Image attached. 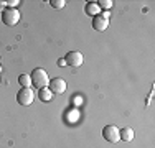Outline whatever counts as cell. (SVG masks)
<instances>
[{
  "instance_id": "obj_15",
  "label": "cell",
  "mask_w": 155,
  "mask_h": 148,
  "mask_svg": "<svg viewBox=\"0 0 155 148\" xmlns=\"http://www.w3.org/2000/svg\"><path fill=\"white\" fill-rule=\"evenodd\" d=\"M58 64H60V66H64V64H66V61H64V58H63V59H60V61H58Z\"/></svg>"
},
{
  "instance_id": "obj_7",
  "label": "cell",
  "mask_w": 155,
  "mask_h": 148,
  "mask_svg": "<svg viewBox=\"0 0 155 148\" xmlns=\"http://www.w3.org/2000/svg\"><path fill=\"white\" fill-rule=\"evenodd\" d=\"M64 61H66V64H69L71 68H79V66L83 64V54H81L79 51H69L64 56Z\"/></svg>"
},
{
  "instance_id": "obj_14",
  "label": "cell",
  "mask_w": 155,
  "mask_h": 148,
  "mask_svg": "<svg viewBox=\"0 0 155 148\" xmlns=\"http://www.w3.org/2000/svg\"><path fill=\"white\" fill-rule=\"evenodd\" d=\"M7 7H8V5H7V2L0 0V13H3V12H5V10H7Z\"/></svg>"
},
{
  "instance_id": "obj_4",
  "label": "cell",
  "mask_w": 155,
  "mask_h": 148,
  "mask_svg": "<svg viewBox=\"0 0 155 148\" xmlns=\"http://www.w3.org/2000/svg\"><path fill=\"white\" fill-rule=\"evenodd\" d=\"M109 17H110L109 12L96 15V17L93 18V28L97 30V31H106L107 27H109Z\"/></svg>"
},
{
  "instance_id": "obj_13",
  "label": "cell",
  "mask_w": 155,
  "mask_h": 148,
  "mask_svg": "<svg viewBox=\"0 0 155 148\" xmlns=\"http://www.w3.org/2000/svg\"><path fill=\"white\" fill-rule=\"evenodd\" d=\"M50 5L53 7V8H58V10H60V8H63V7L66 5V2H64V0H51Z\"/></svg>"
},
{
  "instance_id": "obj_11",
  "label": "cell",
  "mask_w": 155,
  "mask_h": 148,
  "mask_svg": "<svg viewBox=\"0 0 155 148\" xmlns=\"http://www.w3.org/2000/svg\"><path fill=\"white\" fill-rule=\"evenodd\" d=\"M18 82H20L21 87H30V86H31V77H30V74H20V76H18Z\"/></svg>"
},
{
  "instance_id": "obj_1",
  "label": "cell",
  "mask_w": 155,
  "mask_h": 148,
  "mask_svg": "<svg viewBox=\"0 0 155 148\" xmlns=\"http://www.w3.org/2000/svg\"><path fill=\"white\" fill-rule=\"evenodd\" d=\"M31 77V84L35 86L36 89H43V87H48V84H50V77H48L46 71L43 68H36L33 69V72L30 74Z\"/></svg>"
},
{
  "instance_id": "obj_5",
  "label": "cell",
  "mask_w": 155,
  "mask_h": 148,
  "mask_svg": "<svg viewBox=\"0 0 155 148\" xmlns=\"http://www.w3.org/2000/svg\"><path fill=\"white\" fill-rule=\"evenodd\" d=\"M102 137H104L107 142H110V143H117L120 140L119 128H117L116 125H106V127L102 128Z\"/></svg>"
},
{
  "instance_id": "obj_9",
  "label": "cell",
  "mask_w": 155,
  "mask_h": 148,
  "mask_svg": "<svg viewBox=\"0 0 155 148\" xmlns=\"http://www.w3.org/2000/svg\"><path fill=\"white\" fill-rule=\"evenodd\" d=\"M99 7H97V3L96 2H89V3H86V7H84V12H86L89 17H96V15H99Z\"/></svg>"
},
{
  "instance_id": "obj_6",
  "label": "cell",
  "mask_w": 155,
  "mask_h": 148,
  "mask_svg": "<svg viewBox=\"0 0 155 148\" xmlns=\"http://www.w3.org/2000/svg\"><path fill=\"white\" fill-rule=\"evenodd\" d=\"M66 87H68V84H66V81L61 79V77H54V79L50 81V84H48V89H50L51 94H54V95L63 94V92L66 91Z\"/></svg>"
},
{
  "instance_id": "obj_10",
  "label": "cell",
  "mask_w": 155,
  "mask_h": 148,
  "mask_svg": "<svg viewBox=\"0 0 155 148\" xmlns=\"http://www.w3.org/2000/svg\"><path fill=\"white\" fill-rule=\"evenodd\" d=\"M38 94H40V99H41L43 102H50L51 99H53V94H51V91H50L48 87L40 89V91H38Z\"/></svg>"
},
{
  "instance_id": "obj_12",
  "label": "cell",
  "mask_w": 155,
  "mask_h": 148,
  "mask_svg": "<svg viewBox=\"0 0 155 148\" xmlns=\"http://www.w3.org/2000/svg\"><path fill=\"white\" fill-rule=\"evenodd\" d=\"M96 3H97V7H99V8H104V10L112 8V5H114V2H112V0H99V2H96Z\"/></svg>"
},
{
  "instance_id": "obj_3",
  "label": "cell",
  "mask_w": 155,
  "mask_h": 148,
  "mask_svg": "<svg viewBox=\"0 0 155 148\" xmlns=\"http://www.w3.org/2000/svg\"><path fill=\"white\" fill-rule=\"evenodd\" d=\"M2 21L7 25V27H15V25L20 21V12L17 8H8L2 13Z\"/></svg>"
},
{
  "instance_id": "obj_2",
  "label": "cell",
  "mask_w": 155,
  "mask_h": 148,
  "mask_svg": "<svg viewBox=\"0 0 155 148\" xmlns=\"http://www.w3.org/2000/svg\"><path fill=\"white\" fill-rule=\"evenodd\" d=\"M33 99H35V94L30 87H21L17 94V102L23 107H28L33 104Z\"/></svg>"
},
{
  "instance_id": "obj_8",
  "label": "cell",
  "mask_w": 155,
  "mask_h": 148,
  "mask_svg": "<svg viewBox=\"0 0 155 148\" xmlns=\"http://www.w3.org/2000/svg\"><path fill=\"white\" fill-rule=\"evenodd\" d=\"M119 137L122 142H132L134 140V130L130 127H125V128H120L119 130Z\"/></svg>"
}]
</instances>
